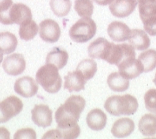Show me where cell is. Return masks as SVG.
Masks as SVG:
<instances>
[{"instance_id": "obj_1", "label": "cell", "mask_w": 156, "mask_h": 139, "mask_svg": "<svg viewBox=\"0 0 156 139\" xmlns=\"http://www.w3.org/2000/svg\"><path fill=\"white\" fill-rule=\"evenodd\" d=\"M85 104V100L80 96L73 95L69 97L56 111V123H76L84 111Z\"/></svg>"}, {"instance_id": "obj_2", "label": "cell", "mask_w": 156, "mask_h": 139, "mask_svg": "<svg viewBox=\"0 0 156 139\" xmlns=\"http://www.w3.org/2000/svg\"><path fill=\"white\" fill-rule=\"evenodd\" d=\"M138 101L129 94L123 96H112L106 101L104 108L109 114L119 115H131L138 109Z\"/></svg>"}, {"instance_id": "obj_3", "label": "cell", "mask_w": 156, "mask_h": 139, "mask_svg": "<svg viewBox=\"0 0 156 139\" xmlns=\"http://www.w3.org/2000/svg\"><path fill=\"white\" fill-rule=\"evenodd\" d=\"M36 82L49 93H58L62 85L58 69L55 66L48 63L39 69L36 72Z\"/></svg>"}, {"instance_id": "obj_4", "label": "cell", "mask_w": 156, "mask_h": 139, "mask_svg": "<svg viewBox=\"0 0 156 139\" xmlns=\"http://www.w3.org/2000/svg\"><path fill=\"white\" fill-rule=\"evenodd\" d=\"M96 32V24L91 17H81L69 29V34L76 43H85L93 38Z\"/></svg>"}, {"instance_id": "obj_5", "label": "cell", "mask_w": 156, "mask_h": 139, "mask_svg": "<svg viewBox=\"0 0 156 139\" xmlns=\"http://www.w3.org/2000/svg\"><path fill=\"white\" fill-rule=\"evenodd\" d=\"M33 19L30 8L23 3H15L6 13H0V23L3 25L17 24L21 25L25 21Z\"/></svg>"}, {"instance_id": "obj_6", "label": "cell", "mask_w": 156, "mask_h": 139, "mask_svg": "<svg viewBox=\"0 0 156 139\" xmlns=\"http://www.w3.org/2000/svg\"><path fill=\"white\" fill-rule=\"evenodd\" d=\"M23 109L21 99L15 96H10L0 102V123H3L16 116Z\"/></svg>"}, {"instance_id": "obj_7", "label": "cell", "mask_w": 156, "mask_h": 139, "mask_svg": "<svg viewBox=\"0 0 156 139\" xmlns=\"http://www.w3.org/2000/svg\"><path fill=\"white\" fill-rule=\"evenodd\" d=\"M40 38L48 43H55L61 35L58 24L52 19H45L41 21L39 26Z\"/></svg>"}, {"instance_id": "obj_8", "label": "cell", "mask_w": 156, "mask_h": 139, "mask_svg": "<svg viewBox=\"0 0 156 139\" xmlns=\"http://www.w3.org/2000/svg\"><path fill=\"white\" fill-rule=\"evenodd\" d=\"M2 67L7 75L11 76H17L25 71L26 63L22 55L14 53L9 55L4 59Z\"/></svg>"}, {"instance_id": "obj_9", "label": "cell", "mask_w": 156, "mask_h": 139, "mask_svg": "<svg viewBox=\"0 0 156 139\" xmlns=\"http://www.w3.org/2000/svg\"><path fill=\"white\" fill-rule=\"evenodd\" d=\"M118 67L121 75L129 80L137 78L144 72L142 63L136 58L126 59L118 65Z\"/></svg>"}, {"instance_id": "obj_10", "label": "cell", "mask_w": 156, "mask_h": 139, "mask_svg": "<svg viewBox=\"0 0 156 139\" xmlns=\"http://www.w3.org/2000/svg\"><path fill=\"white\" fill-rule=\"evenodd\" d=\"M39 87L37 82L33 78L29 76L22 77L17 79L14 84V91L18 95L25 98L36 95Z\"/></svg>"}, {"instance_id": "obj_11", "label": "cell", "mask_w": 156, "mask_h": 139, "mask_svg": "<svg viewBox=\"0 0 156 139\" xmlns=\"http://www.w3.org/2000/svg\"><path fill=\"white\" fill-rule=\"evenodd\" d=\"M32 120L40 127H48L52 123V111L48 105H36L32 110Z\"/></svg>"}, {"instance_id": "obj_12", "label": "cell", "mask_w": 156, "mask_h": 139, "mask_svg": "<svg viewBox=\"0 0 156 139\" xmlns=\"http://www.w3.org/2000/svg\"><path fill=\"white\" fill-rule=\"evenodd\" d=\"M136 0H114L110 5V10L114 17H126L135 10Z\"/></svg>"}, {"instance_id": "obj_13", "label": "cell", "mask_w": 156, "mask_h": 139, "mask_svg": "<svg viewBox=\"0 0 156 139\" xmlns=\"http://www.w3.org/2000/svg\"><path fill=\"white\" fill-rule=\"evenodd\" d=\"M111 43L103 37L96 39L90 44L88 48V55L92 59H99L106 60Z\"/></svg>"}, {"instance_id": "obj_14", "label": "cell", "mask_w": 156, "mask_h": 139, "mask_svg": "<svg viewBox=\"0 0 156 139\" xmlns=\"http://www.w3.org/2000/svg\"><path fill=\"white\" fill-rule=\"evenodd\" d=\"M130 29L125 23L114 21L108 25L107 33L115 42H122L128 40L130 34Z\"/></svg>"}, {"instance_id": "obj_15", "label": "cell", "mask_w": 156, "mask_h": 139, "mask_svg": "<svg viewBox=\"0 0 156 139\" xmlns=\"http://www.w3.org/2000/svg\"><path fill=\"white\" fill-rule=\"evenodd\" d=\"M135 129V123L131 119L122 118L114 123L111 129V133L118 138L129 136Z\"/></svg>"}, {"instance_id": "obj_16", "label": "cell", "mask_w": 156, "mask_h": 139, "mask_svg": "<svg viewBox=\"0 0 156 139\" xmlns=\"http://www.w3.org/2000/svg\"><path fill=\"white\" fill-rule=\"evenodd\" d=\"M129 43L138 51H144L150 47L151 40L147 34L141 29H133L128 38Z\"/></svg>"}, {"instance_id": "obj_17", "label": "cell", "mask_w": 156, "mask_h": 139, "mask_svg": "<svg viewBox=\"0 0 156 139\" xmlns=\"http://www.w3.org/2000/svg\"><path fill=\"white\" fill-rule=\"evenodd\" d=\"M86 121L88 127L93 130L99 131L106 126L107 117L101 109L95 108L87 115Z\"/></svg>"}, {"instance_id": "obj_18", "label": "cell", "mask_w": 156, "mask_h": 139, "mask_svg": "<svg viewBox=\"0 0 156 139\" xmlns=\"http://www.w3.org/2000/svg\"><path fill=\"white\" fill-rule=\"evenodd\" d=\"M57 138H76L80 135V129L76 123H58L57 129L55 130Z\"/></svg>"}, {"instance_id": "obj_19", "label": "cell", "mask_w": 156, "mask_h": 139, "mask_svg": "<svg viewBox=\"0 0 156 139\" xmlns=\"http://www.w3.org/2000/svg\"><path fill=\"white\" fill-rule=\"evenodd\" d=\"M65 90H68L69 93L72 92H79L84 89V86L87 81L80 75L76 71L73 72L68 73V75L65 76Z\"/></svg>"}, {"instance_id": "obj_20", "label": "cell", "mask_w": 156, "mask_h": 139, "mask_svg": "<svg viewBox=\"0 0 156 139\" xmlns=\"http://www.w3.org/2000/svg\"><path fill=\"white\" fill-rule=\"evenodd\" d=\"M68 59V52L66 50L60 48H55L47 55L46 63L54 65L58 70H61L66 65Z\"/></svg>"}, {"instance_id": "obj_21", "label": "cell", "mask_w": 156, "mask_h": 139, "mask_svg": "<svg viewBox=\"0 0 156 139\" xmlns=\"http://www.w3.org/2000/svg\"><path fill=\"white\" fill-rule=\"evenodd\" d=\"M139 130L143 135L147 137L156 136V115L152 114H146L139 121Z\"/></svg>"}, {"instance_id": "obj_22", "label": "cell", "mask_w": 156, "mask_h": 139, "mask_svg": "<svg viewBox=\"0 0 156 139\" xmlns=\"http://www.w3.org/2000/svg\"><path fill=\"white\" fill-rule=\"evenodd\" d=\"M107 85L114 92H124L129 87V81L119 72H114L107 78Z\"/></svg>"}, {"instance_id": "obj_23", "label": "cell", "mask_w": 156, "mask_h": 139, "mask_svg": "<svg viewBox=\"0 0 156 139\" xmlns=\"http://www.w3.org/2000/svg\"><path fill=\"white\" fill-rule=\"evenodd\" d=\"M142 22L156 17V0H136Z\"/></svg>"}, {"instance_id": "obj_24", "label": "cell", "mask_w": 156, "mask_h": 139, "mask_svg": "<svg viewBox=\"0 0 156 139\" xmlns=\"http://www.w3.org/2000/svg\"><path fill=\"white\" fill-rule=\"evenodd\" d=\"M17 46L16 36L10 32H2L0 33V48L4 54H10L14 52Z\"/></svg>"}, {"instance_id": "obj_25", "label": "cell", "mask_w": 156, "mask_h": 139, "mask_svg": "<svg viewBox=\"0 0 156 139\" xmlns=\"http://www.w3.org/2000/svg\"><path fill=\"white\" fill-rule=\"evenodd\" d=\"M76 71L80 73L86 81H88L95 76L97 71V63L93 59H84L78 64Z\"/></svg>"}, {"instance_id": "obj_26", "label": "cell", "mask_w": 156, "mask_h": 139, "mask_svg": "<svg viewBox=\"0 0 156 139\" xmlns=\"http://www.w3.org/2000/svg\"><path fill=\"white\" fill-rule=\"evenodd\" d=\"M38 31V25L33 19L25 21L20 25V38L24 40H30L37 35Z\"/></svg>"}, {"instance_id": "obj_27", "label": "cell", "mask_w": 156, "mask_h": 139, "mask_svg": "<svg viewBox=\"0 0 156 139\" xmlns=\"http://www.w3.org/2000/svg\"><path fill=\"white\" fill-rule=\"evenodd\" d=\"M138 59L143 65L144 72L152 71L156 67V50L150 49L142 52Z\"/></svg>"}, {"instance_id": "obj_28", "label": "cell", "mask_w": 156, "mask_h": 139, "mask_svg": "<svg viewBox=\"0 0 156 139\" xmlns=\"http://www.w3.org/2000/svg\"><path fill=\"white\" fill-rule=\"evenodd\" d=\"M50 6L58 17H65L69 13L72 6L70 0H51Z\"/></svg>"}, {"instance_id": "obj_29", "label": "cell", "mask_w": 156, "mask_h": 139, "mask_svg": "<svg viewBox=\"0 0 156 139\" xmlns=\"http://www.w3.org/2000/svg\"><path fill=\"white\" fill-rule=\"evenodd\" d=\"M74 9L81 17H91L94 10L91 0H75Z\"/></svg>"}, {"instance_id": "obj_30", "label": "cell", "mask_w": 156, "mask_h": 139, "mask_svg": "<svg viewBox=\"0 0 156 139\" xmlns=\"http://www.w3.org/2000/svg\"><path fill=\"white\" fill-rule=\"evenodd\" d=\"M144 103L147 110L156 115V90L151 89L144 95Z\"/></svg>"}, {"instance_id": "obj_31", "label": "cell", "mask_w": 156, "mask_h": 139, "mask_svg": "<svg viewBox=\"0 0 156 139\" xmlns=\"http://www.w3.org/2000/svg\"><path fill=\"white\" fill-rule=\"evenodd\" d=\"M13 138L15 139H36V132L33 129L31 128H24V129H21L19 130H17L16 134L13 136Z\"/></svg>"}, {"instance_id": "obj_32", "label": "cell", "mask_w": 156, "mask_h": 139, "mask_svg": "<svg viewBox=\"0 0 156 139\" xmlns=\"http://www.w3.org/2000/svg\"><path fill=\"white\" fill-rule=\"evenodd\" d=\"M144 28L147 33L151 36H156V17L144 21Z\"/></svg>"}, {"instance_id": "obj_33", "label": "cell", "mask_w": 156, "mask_h": 139, "mask_svg": "<svg viewBox=\"0 0 156 139\" xmlns=\"http://www.w3.org/2000/svg\"><path fill=\"white\" fill-rule=\"evenodd\" d=\"M13 6V0H0V13H6Z\"/></svg>"}, {"instance_id": "obj_34", "label": "cell", "mask_w": 156, "mask_h": 139, "mask_svg": "<svg viewBox=\"0 0 156 139\" xmlns=\"http://www.w3.org/2000/svg\"><path fill=\"white\" fill-rule=\"evenodd\" d=\"M0 138L9 139L10 138V132L6 128L0 127Z\"/></svg>"}, {"instance_id": "obj_35", "label": "cell", "mask_w": 156, "mask_h": 139, "mask_svg": "<svg viewBox=\"0 0 156 139\" xmlns=\"http://www.w3.org/2000/svg\"><path fill=\"white\" fill-rule=\"evenodd\" d=\"M95 3L101 5V6H107L108 4H111L114 0H93Z\"/></svg>"}, {"instance_id": "obj_36", "label": "cell", "mask_w": 156, "mask_h": 139, "mask_svg": "<svg viewBox=\"0 0 156 139\" xmlns=\"http://www.w3.org/2000/svg\"><path fill=\"white\" fill-rule=\"evenodd\" d=\"M3 52L2 51V49L0 48V63H2V59H3Z\"/></svg>"}, {"instance_id": "obj_37", "label": "cell", "mask_w": 156, "mask_h": 139, "mask_svg": "<svg viewBox=\"0 0 156 139\" xmlns=\"http://www.w3.org/2000/svg\"><path fill=\"white\" fill-rule=\"evenodd\" d=\"M153 82H154V85H155V86H156V74H155V77H154V80H153Z\"/></svg>"}, {"instance_id": "obj_38", "label": "cell", "mask_w": 156, "mask_h": 139, "mask_svg": "<svg viewBox=\"0 0 156 139\" xmlns=\"http://www.w3.org/2000/svg\"><path fill=\"white\" fill-rule=\"evenodd\" d=\"M155 137H156V136H155Z\"/></svg>"}]
</instances>
